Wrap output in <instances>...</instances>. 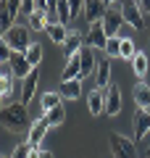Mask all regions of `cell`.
I'll list each match as a JSON object with an SVG mask.
<instances>
[{
  "label": "cell",
  "instance_id": "cell-1",
  "mask_svg": "<svg viewBox=\"0 0 150 158\" xmlns=\"http://www.w3.org/2000/svg\"><path fill=\"white\" fill-rule=\"evenodd\" d=\"M32 127V118H29V111H27V103H8L3 106V129L13 132H29Z\"/></svg>",
  "mask_w": 150,
  "mask_h": 158
},
{
  "label": "cell",
  "instance_id": "cell-2",
  "mask_svg": "<svg viewBox=\"0 0 150 158\" xmlns=\"http://www.w3.org/2000/svg\"><path fill=\"white\" fill-rule=\"evenodd\" d=\"M29 32H32L29 27H16V24H13V27L3 34V40L11 45L13 53H27L29 45H32V42H29Z\"/></svg>",
  "mask_w": 150,
  "mask_h": 158
},
{
  "label": "cell",
  "instance_id": "cell-3",
  "mask_svg": "<svg viewBox=\"0 0 150 158\" xmlns=\"http://www.w3.org/2000/svg\"><path fill=\"white\" fill-rule=\"evenodd\" d=\"M108 145H111L113 158H137V142L124 135H111Z\"/></svg>",
  "mask_w": 150,
  "mask_h": 158
},
{
  "label": "cell",
  "instance_id": "cell-4",
  "mask_svg": "<svg viewBox=\"0 0 150 158\" xmlns=\"http://www.w3.org/2000/svg\"><path fill=\"white\" fill-rule=\"evenodd\" d=\"M121 16H124V24H129L132 29L145 27V13L137 0H121Z\"/></svg>",
  "mask_w": 150,
  "mask_h": 158
},
{
  "label": "cell",
  "instance_id": "cell-5",
  "mask_svg": "<svg viewBox=\"0 0 150 158\" xmlns=\"http://www.w3.org/2000/svg\"><path fill=\"white\" fill-rule=\"evenodd\" d=\"M84 40H87V45H90V48H95V50H106L108 34H106V27H103V21L90 24V29H87V34H84Z\"/></svg>",
  "mask_w": 150,
  "mask_h": 158
},
{
  "label": "cell",
  "instance_id": "cell-6",
  "mask_svg": "<svg viewBox=\"0 0 150 158\" xmlns=\"http://www.w3.org/2000/svg\"><path fill=\"white\" fill-rule=\"evenodd\" d=\"M92 79H95V87L98 90H106L108 85H111V58H98V69H95V74H92Z\"/></svg>",
  "mask_w": 150,
  "mask_h": 158
},
{
  "label": "cell",
  "instance_id": "cell-7",
  "mask_svg": "<svg viewBox=\"0 0 150 158\" xmlns=\"http://www.w3.org/2000/svg\"><path fill=\"white\" fill-rule=\"evenodd\" d=\"M106 11H108L106 0H84V11H82V16L87 19L90 24H95V21H103Z\"/></svg>",
  "mask_w": 150,
  "mask_h": 158
},
{
  "label": "cell",
  "instance_id": "cell-8",
  "mask_svg": "<svg viewBox=\"0 0 150 158\" xmlns=\"http://www.w3.org/2000/svg\"><path fill=\"white\" fill-rule=\"evenodd\" d=\"M119 111H121V87L116 82H111L106 87V113L108 116H116Z\"/></svg>",
  "mask_w": 150,
  "mask_h": 158
},
{
  "label": "cell",
  "instance_id": "cell-9",
  "mask_svg": "<svg viewBox=\"0 0 150 158\" xmlns=\"http://www.w3.org/2000/svg\"><path fill=\"white\" fill-rule=\"evenodd\" d=\"M150 132V111H145V108H140L137 113H134V142L145 140Z\"/></svg>",
  "mask_w": 150,
  "mask_h": 158
},
{
  "label": "cell",
  "instance_id": "cell-10",
  "mask_svg": "<svg viewBox=\"0 0 150 158\" xmlns=\"http://www.w3.org/2000/svg\"><path fill=\"white\" fill-rule=\"evenodd\" d=\"M121 24H124L121 11H116V8H108L106 16H103V27H106V34H108V37H116L119 29H121Z\"/></svg>",
  "mask_w": 150,
  "mask_h": 158
},
{
  "label": "cell",
  "instance_id": "cell-11",
  "mask_svg": "<svg viewBox=\"0 0 150 158\" xmlns=\"http://www.w3.org/2000/svg\"><path fill=\"white\" fill-rule=\"evenodd\" d=\"M8 63H11L13 77H16V79H27L29 74H32V63L27 61V56H24V53H13Z\"/></svg>",
  "mask_w": 150,
  "mask_h": 158
},
{
  "label": "cell",
  "instance_id": "cell-12",
  "mask_svg": "<svg viewBox=\"0 0 150 158\" xmlns=\"http://www.w3.org/2000/svg\"><path fill=\"white\" fill-rule=\"evenodd\" d=\"M79 58H82V79L84 77H92L95 69H98V58H95V48L84 45L82 50H79Z\"/></svg>",
  "mask_w": 150,
  "mask_h": 158
},
{
  "label": "cell",
  "instance_id": "cell-13",
  "mask_svg": "<svg viewBox=\"0 0 150 158\" xmlns=\"http://www.w3.org/2000/svg\"><path fill=\"white\" fill-rule=\"evenodd\" d=\"M48 129H50V124H48L45 116L34 118L32 127H29V145H40V142L45 140V135H48Z\"/></svg>",
  "mask_w": 150,
  "mask_h": 158
},
{
  "label": "cell",
  "instance_id": "cell-14",
  "mask_svg": "<svg viewBox=\"0 0 150 158\" xmlns=\"http://www.w3.org/2000/svg\"><path fill=\"white\" fill-rule=\"evenodd\" d=\"M82 42H84V34L79 32V29H69V37H66V42H63V53H66L69 58L71 56H77L79 50H82Z\"/></svg>",
  "mask_w": 150,
  "mask_h": 158
},
{
  "label": "cell",
  "instance_id": "cell-15",
  "mask_svg": "<svg viewBox=\"0 0 150 158\" xmlns=\"http://www.w3.org/2000/svg\"><path fill=\"white\" fill-rule=\"evenodd\" d=\"M87 108H90L92 116L106 113V90H98V87H95V90L87 95Z\"/></svg>",
  "mask_w": 150,
  "mask_h": 158
},
{
  "label": "cell",
  "instance_id": "cell-16",
  "mask_svg": "<svg viewBox=\"0 0 150 158\" xmlns=\"http://www.w3.org/2000/svg\"><path fill=\"white\" fill-rule=\"evenodd\" d=\"M37 82H40V71L32 69V74H29L27 79H21V103H29L34 98V92H37Z\"/></svg>",
  "mask_w": 150,
  "mask_h": 158
},
{
  "label": "cell",
  "instance_id": "cell-17",
  "mask_svg": "<svg viewBox=\"0 0 150 158\" xmlns=\"http://www.w3.org/2000/svg\"><path fill=\"white\" fill-rule=\"evenodd\" d=\"M132 95H134V103H137V108H145V111H150V85H148V82H142V79H140L137 85H134Z\"/></svg>",
  "mask_w": 150,
  "mask_h": 158
},
{
  "label": "cell",
  "instance_id": "cell-18",
  "mask_svg": "<svg viewBox=\"0 0 150 158\" xmlns=\"http://www.w3.org/2000/svg\"><path fill=\"white\" fill-rule=\"evenodd\" d=\"M69 79H82V58H79V53L69 58L66 69L61 74V82H69Z\"/></svg>",
  "mask_w": 150,
  "mask_h": 158
},
{
  "label": "cell",
  "instance_id": "cell-19",
  "mask_svg": "<svg viewBox=\"0 0 150 158\" xmlns=\"http://www.w3.org/2000/svg\"><path fill=\"white\" fill-rule=\"evenodd\" d=\"M50 21H48V11L45 8H37V11L29 16V29L32 32H48Z\"/></svg>",
  "mask_w": 150,
  "mask_h": 158
},
{
  "label": "cell",
  "instance_id": "cell-20",
  "mask_svg": "<svg viewBox=\"0 0 150 158\" xmlns=\"http://www.w3.org/2000/svg\"><path fill=\"white\" fill-rule=\"evenodd\" d=\"M61 92L63 98H69V100H77L79 95H82V79H69V82H61Z\"/></svg>",
  "mask_w": 150,
  "mask_h": 158
},
{
  "label": "cell",
  "instance_id": "cell-21",
  "mask_svg": "<svg viewBox=\"0 0 150 158\" xmlns=\"http://www.w3.org/2000/svg\"><path fill=\"white\" fill-rule=\"evenodd\" d=\"M48 37H50V42H56V45H63L66 42V37H69V27L66 24H50L48 27Z\"/></svg>",
  "mask_w": 150,
  "mask_h": 158
},
{
  "label": "cell",
  "instance_id": "cell-22",
  "mask_svg": "<svg viewBox=\"0 0 150 158\" xmlns=\"http://www.w3.org/2000/svg\"><path fill=\"white\" fill-rule=\"evenodd\" d=\"M132 69H134V74H137L140 79L148 77V56H145L142 50H137V53L132 56Z\"/></svg>",
  "mask_w": 150,
  "mask_h": 158
},
{
  "label": "cell",
  "instance_id": "cell-23",
  "mask_svg": "<svg viewBox=\"0 0 150 158\" xmlns=\"http://www.w3.org/2000/svg\"><path fill=\"white\" fill-rule=\"evenodd\" d=\"M42 116L48 118V124H50V127H58V124H63V118H66V108H63V103H61V106L50 108V111L42 113Z\"/></svg>",
  "mask_w": 150,
  "mask_h": 158
},
{
  "label": "cell",
  "instance_id": "cell-24",
  "mask_svg": "<svg viewBox=\"0 0 150 158\" xmlns=\"http://www.w3.org/2000/svg\"><path fill=\"white\" fill-rule=\"evenodd\" d=\"M61 92H45L42 98H40V106H42V113H48L50 108H56V106H61Z\"/></svg>",
  "mask_w": 150,
  "mask_h": 158
},
{
  "label": "cell",
  "instance_id": "cell-25",
  "mask_svg": "<svg viewBox=\"0 0 150 158\" xmlns=\"http://www.w3.org/2000/svg\"><path fill=\"white\" fill-rule=\"evenodd\" d=\"M24 56H27V61L32 63V69H37L40 63H42V45H40V42H32L29 50L24 53Z\"/></svg>",
  "mask_w": 150,
  "mask_h": 158
},
{
  "label": "cell",
  "instance_id": "cell-26",
  "mask_svg": "<svg viewBox=\"0 0 150 158\" xmlns=\"http://www.w3.org/2000/svg\"><path fill=\"white\" fill-rule=\"evenodd\" d=\"M119 50H121V37H108V42H106V56H108V58H119Z\"/></svg>",
  "mask_w": 150,
  "mask_h": 158
},
{
  "label": "cell",
  "instance_id": "cell-27",
  "mask_svg": "<svg viewBox=\"0 0 150 158\" xmlns=\"http://www.w3.org/2000/svg\"><path fill=\"white\" fill-rule=\"evenodd\" d=\"M11 92H13V79H3L0 82V100H3V106H8Z\"/></svg>",
  "mask_w": 150,
  "mask_h": 158
},
{
  "label": "cell",
  "instance_id": "cell-28",
  "mask_svg": "<svg viewBox=\"0 0 150 158\" xmlns=\"http://www.w3.org/2000/svg\"><path fill=\"white\" fill-rule=\"evenodd\" d=\"M134 42L129 37H121V50H119V58H129V61H132V56H134Z\"/></svg>",
  "mask_w": 150,
  "mask_h": 158
},
{
  "label": "cell",
  "instance_id": "cell-29",
  "mask_svg": "<svg viewBox=\"0 0 150 158\" xmlns=\"http://www.w3.org/2000/svg\"><path fill=\"white\" fill-rule=\"evenodd\" d=\"M29 150H32V145H29V142H24V145H19L16 150H13L11 158H29Z\"/></svg>",
  "mask_w": 150,
  "mask_h": 158
},
{
  "label": "cell",
  "instance_id": "cell-30",
  "mask_svg": "<svg viewBox=\"0 0 150 158\" xmlns=\"http://www.w3.org/2000/svg\"><path fill=\"white\" fill-rule=\"evenodd\" d=\"M69 6H71V16H74V19L82 16V11H84V0H69Z\"/></svg>",
  "mask_w": 150,
  "mask_h": 158
},
{
  "label": "cell",
  "instance_id": "cell-31",
  "mask_svg": "<svg viewBox=\"0 0 150 158\" xmlns=\"http://www.w3.org/2000/svg\"><path fill=\"white\" fill-rule=\"evenodd\" d=\"M0 77H3V79H16V77H13V69H11V63H8V61L0 63Z\"/></svg>",
  "mask_w": 150,
  "mask_h": 158
},
{
  "label": "cell",
  "instance_id": "cell-32",
  "mask_svg": "<svg viewBox=\"0 0 150 158\" xmlns=\"http://www.w3.org/2000/svg\"><path fill=\"white\" fill-rule=\"evenodd\" d=\"M34 11H37V6H34V0H24V3H21V13H24V16H32Z\"/></svg>",
  "mask_w": 150,
  "mask_h": 158
},
{
  "label": "cell",
  "instance_id": "cell-33",
  "mask_svg": "<svg viewBox=\"0 0 150 158\" xmlns=\"http://www.w3.org/2000/svg\"><path fill=\"white\" fill-rule=\"evenodd\" d=\"M140 8H142V13H150V0H137Z\"/></svg>",
  "mask_w": 150,
  "mask_h": 158
},
{
  "label": "cell",
  "instance_id": "cell-34",
  "mask_svg": "<svg viewBox=\"0 0 150 158\" xmlns=\"http://www.w3.org/2000/svg\"><path fill=\"white\" fill-rule=\"evenodd\" d=\"M40 158H56V156H53L50 150H42V153H40Z\"/></svg>",
  "mask_w": 150,
  "mask_h": 158
},
{
  "label": "cell",
  "instance_id": "cell-35",
  "mask_svg": "<svg viewBox=\"0 0 150 158\" xmlns=\"http://www.w3.org/2000/svg\"><path fill=\"white\" fill-rule=\"evenodd\" d=\"M145 158H150V148H148V150H145Z\"/></svg>",
  "mask_w": 150,
  "mask_h": 158
},
{
  "label": "cell",
  "instance_id": "cell-36",
  "mask_svg": "<svg viewBox=\"0 0 150 158\" xmlns=\"http://www.w3.org/2000/svg\"><path fill=\"white\" fill-rule=\"evenodd\" d=\"M0 158H8V156H0Z\"/></svg>",
  "mask_w": 150,
  "mask_h": 158
}]
</instances>
